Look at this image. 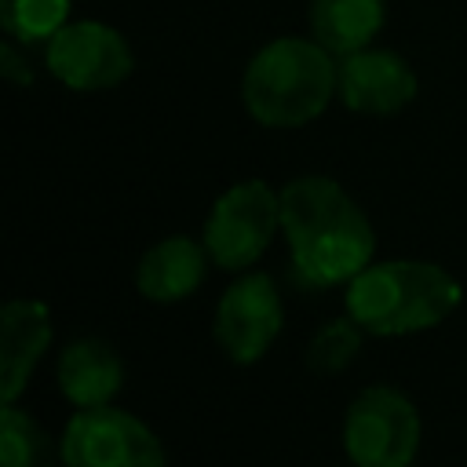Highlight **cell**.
<instances>
[{
  "label": "cell",
  "instance_id": "1",
  "mask_svg": "<svg viewBox=\"0 0 467 467\" xmlns=\"http://www.w3.org/2000/svg\"><path fill=\"white\" fill-rule=\"evenodd\" d=\"M281 234L299 281L314 288L350 285L376 252L368 215L328 175H299L281 186Z\"/></svg>",
  "mask_w": 467,
  "mask_h": 467
},
{
  "label": "cell",
  "instance_id": "2",
  "mask_svg": "<svg viewBox=\"0 0 467 467\" xmlns=\"http://www.w3.org/2000/svg\"><path fill=\"white\" fill-rule=\"evenodd\" d=\"M460 306V281L427 259L368 263L347 285V314L368 336H409L441 325Z\"/></svg>",
  "mask_w": 467,
  "mask_h": 467
},
{
  "label": "cell",
  "instance_id": "3",
  "mask_svg": "<svg viewBox=\"0 0 467 467\" xmlns=\"http://www.w3.org/2000/svg\"><path fill=\"white\" fill-rule=\"evenodd\" d=\"M339 84V62L314 36H277L252 55L241 99L266 128H303L325 113Z\"/></svg>",
  "mask_w": 467,
  "mask_h": 467
},
{
  "label": "cell",
  "instance_id": "4",
  "mask_svg": "<svg viewBox=\"0 0 467 467\" xmlns=\"http://www.w3.org/2000/svg\"><path fill=\"white\" fill-rule=\"evenodd\" d=\"M343 449L354 467H409L420 449V412L398 387H365L343 416Z\"/></svg>",
  "mask_w": 467,
  "mask_h": 467
},
{
  "label": "cell",
  "instance_id": "5",
  "mask_svg": "<svg viewBox=\"0 0 467 467\" xmlns=\"http://www.w3.org/2000/svg\"><path fill=\"white\" fill-rule=\"evenodd\" d=\"M281 230V190L263 179L234 182L219 193L204 223V248L223 270H248Z\"/></svg>",
  "mask_w": 467,
  "mask_h": 467
},
{
  "label": "cell",
  "instance_id": "6",
  "mask_svg": "<svg viewBox=\"0 0 467 467\" xmlns=\"http://www.w3.org/2000/svg\"><path fill=\"white\" fill-rule=\"evenodd\" d=\"M66 467H168L157 434L131 412L109 405L77 409L62 431Z\"/></svg>",
  "mask_w": 467,
  "mask_h": 467
},
{
  "label": "cell",
  "instance_id": "7",
  "mask_svg": "<svg viewBox=\"0 0 467 467\" xmlns=\"http://www.w3.org/2000/svg\"><path fill=\"white\" fill-rule=\"evenodd\" d=\"M44 62L73 91L117 88L135 69V55H131L124 33H117L113 26L95 22V18L66 22L44 44Z\"/></svg>",
  "mask_w": 467,
  "mask_h": 467
},
{
  "label": "cell",
  "instance_id": "8",
  "mask_svg": "<svg viewBox=\"0 0 467 467\" xmlns=\"http://www.w3.org/2000/svg\"><path fill=\"white\" fill-rule=\"evenodd\" d=\"M281 325H285L281 292L266 274L237 277L215 306V343L234 365L259 361L281 336Z\"/></svg>",
  "mask_w": 467,
  "mask_h": 467
},
{
  "label": "cell",
  "instance_id": "9",
  "mask_svg": "<svg viewBox=\"0 0 467 467\" xmlns=\"http://www.w3.org/2000/svg\"><path fill=\"white\" fill-rule=\"evenodd\" d=\"M336 95L354 113L390 117L416 99V73L398 51L368 44V47L339 58Z\"/></svg>",
  "mask_w": 467,
  "mask_h": 467
},
{
  "label": "cell",
  "instance_id": "10",
  "mask_svg": "<svg viewBox=\"0 0 467 467\" xmlns=\"http://www.w3.org/2000/svg\"><path fill=\"white\" fill-rule=\"evenodd\" d=\"M51 347V314L36 299H11L0 310V401H18L33 368Z\"/></svg>",
  "mask_w": 467,
  "mask_h": 467
},
{
  "label": "cell",
  "instance_id": "11",
  "mask_svg": "<svg viewBox=\"0 0 467 467\" xmlns=\"http://www.w3.org/2000/svg\"><path fill=\"white\" fill-rule=\"evenodd\" d=\"M208 263H212V255H208L204 241H193L182 234L164 237L142 252V259L135 266V288L150 303H179L201 288Z\"/></svg>",
  "mask_w": 467,
  "mask_h": 467
},
{
  "label": "cell",
  "instance_id": "12",
  "mask_svg": "<svg viewBox=\"0 0 467 467\" xmlns=\"http://www.w3.org/2000/svg\"><path fill=\"white\" fill-rule=\"evenodd\" d=\"M58 387L77 409L109 405L124 387V361L113 343L99 336L73 339L58 354Z\"/></svg>",
  "mask_w": 467,
  "mask_h": 467
},
{
  "label": "cell",
  "instance_id": "13",
  "mask_svg": "<svg viewBox=\"0 0 467 467\" xmlns=\"http://www.w3.org/2000/svg\"><path fill=\"white\" fill-rule=\"evenodd\" d=\"M383 0H310V36L336 58L361 51L383 29Z\"/></svg>",
  "mask_w": 467,
  "mask_h": 467
},
{
  "label": "cell",
  "instance_id": "14",
  "mask_svg": "<svg viewBox=\"0 0 467 467\" xmlns=\"http://www.w3.org/2000/svg\"><path fill=\"white\" fill-rule=\"evenodd\" d=\"M0 467H66L62 438L55 441L26 409L4 401L0 409Z\"/></svg>",
  "mask_w": 467,
  "mask_h": 467
},
{
  "label": "cell",
  "instance_id": "15",
  "mask_svg": "<svg viewBox=\"0 0 467 467\" xmlns=\"http://www.w3.org/2000/svg\"><path fill=\"white\" fill-rule=\"evenodd\" d=\"M73 0H0V26L18 44H47L69 22Z\"/></svg>",
  "mask_w": 467,
  "mask_h": 467
},
{
  "label": "cell",
  "instance_id": "16",
  "mask_svg": "<svg viewBox=\"0 0 467 467\" xmlns=\"http://www.w3.org/2000/svg\"><path fill=\"white\" fill-rule=\"evenodd\" d=\"M365 343V328L347 314V317H332L328 325H321L310 343H306V368L317 376H336L343 372L358 350Z\"/></svg>",
  "mask_w": 467,
  "mask_h": 467
},
{
  "label": "cell",
  "instance_id": "17",
  "mask_svg": "<svg viewBox=\"0 0 467 467\" xmlns=\"http://www.w3.org/2000/svg\"><path fill=\"white\" fill-rule=\"evenodd\" d=\"M0 73H4L11 84H18V88H29V84H33V66H29V58L18 51V40H15V36H7V40L0 44Z\"/></svg>",
  "mask_w": 467,
  "mask_h": 467
}]
</instances>
